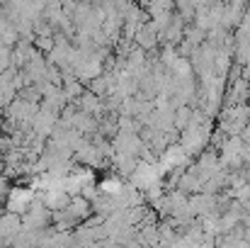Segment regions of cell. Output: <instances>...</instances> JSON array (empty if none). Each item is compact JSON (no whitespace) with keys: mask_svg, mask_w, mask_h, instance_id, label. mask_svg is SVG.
Here are the masks:
<instances>
[{"mask_svg":"<svg viewBox=\"0 0 250 248\" xmlns=\"http://www.w3.org/2000/svg\"><path fill=\"white\" fill-rule=\"evenodd\" d=\"M34 204V195L32 190H24V187H12L10 195H7V209L12 214H27V209Z\"/></svg>","mask_w":250,"mask_h":248,"instance_id":"1","label":"cell"},{"mask_svg":"<svg viewBox=\"0 0 250 248\" xmlns=\"http://www.w3.org/2000/svg\"><path fill=\"white\" fill-rule=\"evenodd\" d=\"M34 129H37V134H49L51 129H54V124H56V112L54 110H39L37 114H34Z\"/></svg>","mask_w":250,"mask_h":248,"instance_id":"2","label":"cell"},{"mask_svg":"<svg viewBox=\"0 0 250 248\" xmlns=\"http://www.w3.org/2000/svg\"><path fill=\"white\" fill-rule=\"evenodd\" d=\"M5 187H7V182H5V175H0V195L5 192Z\"/></svg>","mask_w":250,"mask_h":248,"instance_id":"3","label":"cell"}]
</instances>
